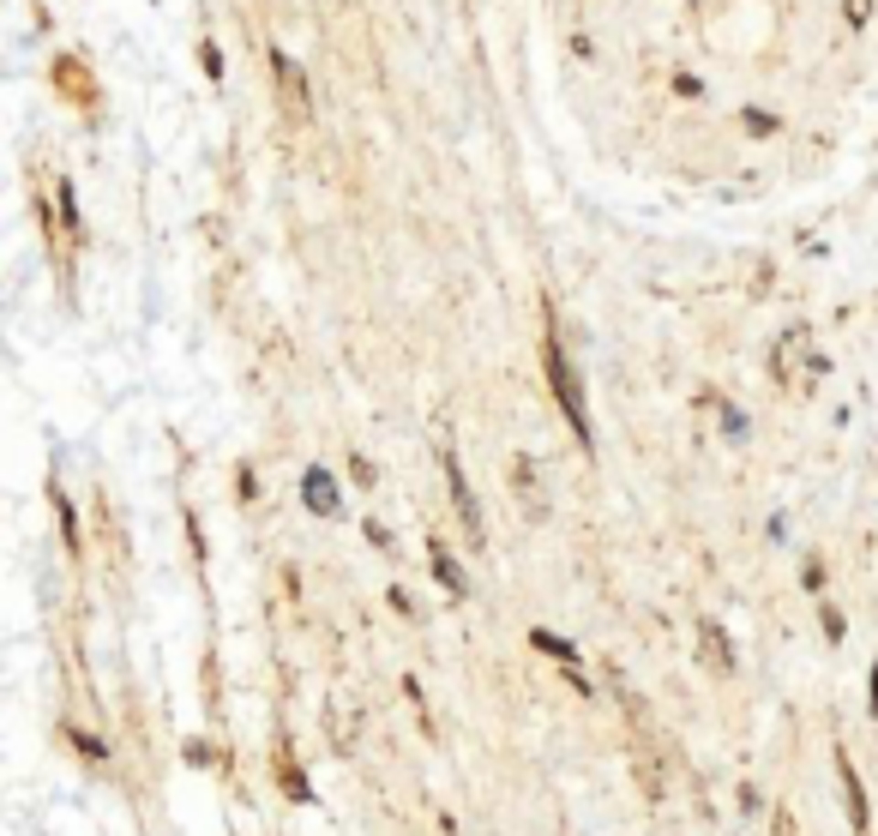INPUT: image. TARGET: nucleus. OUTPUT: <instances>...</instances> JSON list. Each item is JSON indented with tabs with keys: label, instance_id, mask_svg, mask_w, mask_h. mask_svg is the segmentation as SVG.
<instances>
[{
	"label": "nucleus",
	"instance_id": "1",
	"mask_svg": "<svg viewBox=\"0 0 878 836\" xmlns=\"http://www.w3.org/2000/svg\"><path fill=\"white\" fill-rule=\"evenodd\" d=\"M542 361H547V379H554V397H560L566 421H572L577 446L590 451V446H596V433H590V409H584V386H577V374H572V361H566L560 337H554V325H547V337H542Z\"/></svg>",
	"mask_w": 878,
	"mask_h": 836
},
{
	"label": "nucleus",
	"instance_id": "2",
	"mask_svg": "<svg viewBox=\"0 0 878 836\" xmlns=\"http://www.w3.org/2000/svg\"><path fill=\"white\" fill-rule=\"evenodd\" d=\"M301 500H307V512H313V518H337V512H344L337 476H332V470H319V463L301 476Z\"/></svg>",
	"mask_w": 878,
	"mask_h": 836
},
{
	"label": "nucleus",
	"instance_id": "3",
	"mask_svg": "<svg viewBox=\"0 0 878 836\" xmlns=\"http://www.w3.org/2000/svg\"><path fill=\"white\" fill-rule=\"evenodd\" d=\"M800 361L824 374V355H807V332H788V337L777 344V355H770V374H777V379H788V386H794V379H800Z\"/></svg>",
	"mask_w": 878,
	"mask_h": 836
},
{
	"label": "nucleus",
	"instance_id": "4",
	"mask_svg": "<svg viewBox=\"0 0 878 836\" xmlns=\"http://www.w3.org/2000/svg\"><path fill=\"white\" fill-rule=\"evenodd\" d=\"M446 481H451V505H458V518H463V530L481 542V505H475V493H470V481H463V463H458V451H446Z\"/></svg>",
	"mask_w": 878,
	"mask_h": 836
},
{
	"label": "nucleus",
	"instance_id": "5",
	"mask_svg": "<svg viewBox=\"0 0 878 836\" xmlns=\"http://www.w3.org/2000/svg\"><path fill=\"white\" fill-rule=\"evenodd\" d=\"M836 777H842V800H849V824L866 836V788H861V770L849 765V752L836 746Z\"/></svg>",
	"mask_w": 878,
	"mask_h": 836
},
{
	"label": "nucleus",
	"instance_id": "6",
	"mask_svg": "<svg viewBox=\"0 0 878 836\" xmlns=\"http://www.w3.org/2000/svg\"><path fill=\"white\" fill-rule=\"evenodd\" d=\"M271 67H277V85H283V97L295 102V115H313V97H307V72L295 67V60L283 55V48L271 55Z\"/></svg>",
	"mask_w": 878,
	"mask_h": 836
},
{
	"label": "nucleus",
	"instance_id": "7",
	"mask_svg": "<svg viewBox=\"0 0 878 836\" xmlns=\"http://www.w3.org/2000/svg\"><path fill=\"white\" fill-rule=\"evenodd\" d=\"M428 560H433V577H439V584H446L451 596H463V590H470V577H463L458 554H451L446 542H439V535H433V542H428Z\"/></svg>",
	"mask_w": 878,
	"mask_h": 836
},
{
	"label": "nucleus",
	"instance_id": "8",
	"mask_svg": "<svg viewBox=\"0 0 878 836\" xmlns=\"http://www.w3.org/2000/svg\"><path fill=\"white\" fill-rule=\"evenodd\" d=\"M530 644L542 650V656H554V662H566V680H572L577 693H584V674H577V650L566 644V638H554V632H542V626H530Z\"/></svg>",
	"mask_w": 878,
	"mask_h": 836
},
{
	"label": "nucleus",
	"instance_id": "9",
	"mask_svg": "<svg viewBox=\"0 0 878 836\" xmlns=\"http://www.w3.org/2000/svg\"><path fill=\"white\" fill-rule=\"evenodd\" d=\"M698 632H704V656L710 668H722V674H735V650H728V638H722L716 620H698Z\"/></svg>",
	"mask_w": 878,
	"mask_h": 836
},
{
	"label": "nucleus",
	"instance_id": "10",
	"mask_svg": "<svg viewBox=\"0 0 878 836\" xmlns=\"http://www.w3.org/2000/svg\"><path fill=\"white\" fill-rule=\"evenodd\" d=\"M277 782H283V794H289V800H301V807H307V800H313V782L301 777V765H295L289 752H283V758H277Z\"/></svg>",
	"mask_w": 878,
	"mask_h": 836
},
{
	"label": "nucleus",
	"instance_id": "11",
	"mask_svg": "<svg viewBox=\"0 0 878 836\" xmlns=\"http://www.w3.org/2000/svg\"><path fill=\"white\" fill-rule=\"evenodd\" d=\"M512 476H518V493L535 505V512H542V493H535V463H530V458H518V463H512Z\"/></svg>",
	"mask_w": 878,
	"mask_h": 836
},
{
	"label": "nucleus",
	"instance_id": "12",
	"mask_svg": "<svg viewBox=\"0 0 878 836\" xmlns=\"http://www.w3.org/2000/svg\"><path fill=\"white\" fill-rule=\"evenodd\" d=\"M55 505H60V535H67V548L79 554V518H72V505H67V493L55 488Z\"/></svg>",
	"mask_w": 878,
	"mask_h": 836
},
{
	"label": "nucleus",
	"instance_id": "13",
	"mask_svg": "<svg viewBox=\"0 0 878 836\" xmlns=\"http://www.w3.org/2000/svg\"><path fill=\"white\" fill-rule=\"evenodd\" d=\"M716 409H722V428H728V439H746V416H740V409L728 404V397H722Z\"/></svg>",
	"mask_w": 878,
	"mask_h": 836
},
{
	"label": "nucleus",
	"instance_id": "14",
	"mask_svg": "<svg viewBox=\"0 0 878 836\" xmlns=\"http://www.w3.org/2000/svg\"><path fill=\"white\" fill-rule=\"evenodd\" d=\"M746 132H777V115H764V109H746Z\"/></svg>",
	"mask_w": 878,
	"mask_h": 836
},
{
	"label": "nucleus",
	"instance_id": "15",
	"mask_svg": "<svg viewBox=\"0 0 878 836\" xmlns=\"http://www.w3.org/2000/svg\"><path fill=\"white\" fill-rule=\"evenodd\" d=\"M842 632H849V626H842V614H824V638H830V644H842Z\"/></svg>",
	"mask_w": 878,
	"mask_h": 836
},
{
	"label": "nucleus",
	"instance_id": "16",
	"mask_svg": "<svg viewBox=\"0 0 878 836\" xmlns=\"http://www.w3.org/2000/svg\"><path fill=\"white\" fill-rule=\"evenodd\" d=\"M187 758H193V765H211L217 752H211V746H205V740H187Z\"/></svg>",
	"mask_w": 878,
	"mask_h": 836
},
{
	"label": "nucleus",
	"instance_id": "17",
	"mask_svg": "<svg viewBox=\"0 0 878 836\" xmlns=\"http://www.w3.org/2000/svg\"><path fill=\"white\" fill-rule=\"evenodd\" d=\"M72 740H79V752H85V758H97V765H102V740H90V735H72Z\"/></svg>",
	"mask_w": 878,
	"mask_h": 836
},
{
	"label": "nucleus",
	"instance_id": "18",
	"mask_svg": "<svg viewBox=\"0 0 878 836\" xmlns=\"http://www.w3.org/2000/svg\"><path fill=\"white\" fill-rule=\"evenodd\" d=\"M866 13H873V0H849V18H854V25H861Z\"/></svg>",
	"mask_w": 878,
	"mask_h": 836
},
{
	"label": "nucleus",
	"instance_id": "19",
	"mask_svg": "<svg viewBox=\"0 0 878 836\" xmlns=\"http://www.w3.org/2000/svg\"><path fill=\"white\" fill-rule=\"evenodd\" d=\"M873 716H878V662H873Z\"/></svg>",
	"mask_w": 878,
	"mask_h": 836
}]
</instances>
